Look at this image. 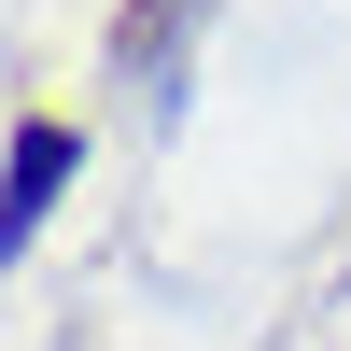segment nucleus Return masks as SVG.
<instances>
[{
	"label": "nucleus",
	"instance_id": "nucleus-1",
	"mask_svg": "<svg viewBox=\"0 0 351 351\" xmlns=\"http://www.w3.org/2000/svg\"><path fill=\"white\" fill-rule=\"evenodd\" d=\"M71 155H84L71 127H14V155H0V267H14V253H28V225L56 211V183H71Z\"/></svg>",
	"mask_w": 351,
	"mask_h": 351
}]
</instances>
